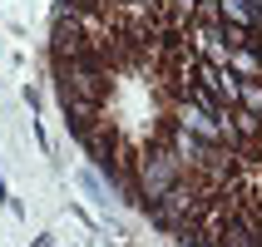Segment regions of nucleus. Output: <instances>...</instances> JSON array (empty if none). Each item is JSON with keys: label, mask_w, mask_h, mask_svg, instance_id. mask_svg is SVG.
<instances>
[{"label": "nucleus", "mask_w": 262, "mask_h": 247, "mask_svg": "<svg viewBox=\"0 0 262 247\" xmlns=\"http://www.w3.org/2000/svg\"><path fill=\"white\" fill-rule=\"evenodd\" d=\"M178 178H183V163L168 144H163L159 133H148L144 144H139V163H134V193H139V203L154 208L163 193L173 188Z\"/></svg>", "instance_id": "f257e3e1"}, {"label": "nucleus", "mask_w": 262, "mask_h": 247, "mask_svg": "<svg viewBox=\"0 0 262 247\" xmlns=\"http://www.w3.org/2000/svg\"><path fill=\"white\" fill-rule=\"evenodd\" d=\"M193 84L203 89V94H213L223 109H237V74L233 70H218V64L198 59V64H193Z\"/></svg>", "instance_id": "f03ea898"}, {"label": "nucleus", "mask_w": 262, "mask_h": 247, "mask_svg": "<svg viewBox=\"0 0 262 247\" xmlns=\"http://www.w3.org/2000/svg\"><path fill=\"white\" fill-rule=\"evenodd\" d=\"M59 104H64V114H70V124H74L79 133L94 129V124L104 119V104L89 99V94H70V89H59Z\"/></svg>", "instance_id": "7ed1b4c3"}, {"label": "nucleus", "mask_w": 262, "mask_h": 247, "mask_svg": "<svg viewBox=\"0 0 262 247\" xmlns=\"http://www.w3.org/2000/svg\"><path fill=\"white\" fill-rule=\"evenodd\" d=\"M228 70H233L237 79H262L257 50H252V44H228Z\"/></svg>", "instance_id": "20e7f679"}, {"label": "nucleus", "mask_w": 262, "mask_h": 247, "mask_svg": "<svg viewBox=\"0 0 262 247\" xmlns=\"http://www.w3.org/2000/svg\"><path fill=\"white\" fill-rule=\"evenodd\" d=\"M213 247H257V237H252L248 218H243V208H237L233 218H228V228L218 233V242H213Z\"/></svg>", "instance_id": "39448f33"}, {"label": "nucleus", "mask_w": 262, "mask_h": 247, "mask_svg": "<svg viewBox=\"0 0 262 247\" xmlns=\"http://www.w3.org/2000/svg\"><path fill=\"white\" fill-rule=\"evenodd\" d=\"M237 109L262 114V79H237Z\"/></svg>", "instance_id": "423d86ee"}, {"label": "nucleus", "mask_w": 262, "mask_h": 247, "mask_svg": "<svg viewBox=\"0 0 262 247\" xmlns=\"http://www.w3.org/2000/svg\"><path fill=\"white\" fill-rule=\"evenodd\" d=\"M114 5H129V10H154L159 0H114Z\"/></svg>", "instance_id": "0eeeda50"}, {"label": "nucleus", "mask_w": 262, "mask_h": 247, "mask_svg": "<svg viewBox=\"0 0 262 247\" xmlns=\"http://www.w3.org/2000/svg\"><path fill=\"white\" fill-rule=\"evenodd\" d=\"M257 40H262V35H257Z\"/></svg>", "instance_id": "6e6552de"}]
</instances>
